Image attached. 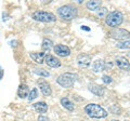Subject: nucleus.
I'll return each instance as SVG.
<instances>
[{
  "label": "nucleus",
  "mask_w": 130,
  "mask_h": 121,
  "mask_svg": "<svg viewBox=\"0 0 130 121\" xmlns=\"http://www.w3.org/2000/svg\"><path fill=\"white\" fill-rule=\"evenodd\" d=\"M85 112L90 117V118H95V119H102L107 117V111L101 107L98 104H88L85 107Z\"/></svg>",
  "instance_id": "f257e3e1"
},
{
  "label": "nucleus",
  "mask_w": 130,
  "mask_h": 121,
  "mask_svg": "<svg viewBox=\"0 0 130 121\" xmlns=\"http://www.w3.org/2000/svg\"><path fill=\"white\" fill-rule=\"evenodd\" d=\"M37 94H38L37 89L34 88V89H32V90L29 92V94H28V100H34L36 97H37Z\"/></svg>",
  "instance_id": "5701e85b"
},
{
  "label": "nucleus",
  "mask_w": 130,
  "mask_h": 121,
  "mask_svg": "<svg viewBox=\"0 0 130 121\" xmlns=\"http://www.w3.org/2000/svg\"><path fill=\"white\" fill-rule=\"evenodd\" d=\"M78 79V75L77 74H72V72H65V74L60 75L58 79H56V82H58L61 87H63L65 89L72 88L75 84V82Z\"/></svg>",
  "instance_id": "7ed1b4c3"
},
{
  "label": "nucleus",
  "mask_w": 130,
  "mask_h": 121,
  "mask_svg": "<svg viewBox=\"0 0 130 121\" xmlns=\"http://www.w3.org/2000/svg\"><path fill=\"white\" fill-rule=\"evenodd\" d=\"M112 121H118V120H112Z\"/></svg>",
  "instance_id": "cd10ccee"
},
{
  "label": "nucleus",
  "mask_w": 130,
  "mask_h": 121,
  "mask_svg": "<svg viewBox=\"0 0 130 121\" xmlns=\"http://www.w3.org/2000/svg\"><path fill=\"white\" fill-rule=\"evenodd\" d=\"M29 94V88L26 84H21L18 89V96L20 98H25Z\"/></svg>",
  "instance_id": "4468645a"
},
{
  "label": "nucleus",
  "mask_w": 130,
  "mask_h": 121,
  "mask_svg": "<svg viewBox=\"0 0 130 121\" xmlns=\"http://www.w3.org/2000/svg\"><path fill=\"white\" fill-rule=\"evenodd\" d=\"M30 57L38 64H42L44 62V57H46V53L43 52H31Z\"/></svg>",
  "instance_id": "ddd939ff"
},
{
  "label": "nucleus",
  "mask_w": 130,
  "mask_h": 121,
  "mask_svg": "<svg viewBox=\"0 0 130 121\" xmlns=\"http://www.w3.org/2000/svg\"><path fill=\"white\" fill-rule=\"evenodd\" d=\"M52 48H53V42L51 41L50 39H43V41H42V50L43 52H49Z\"/></svg>",
  "instance_id": "6ab92c4d"
},
{
  "label": "nucleus",
  "mask_w": 130,
  "mask_h": 121,
  "mask_svg": "<svg viewBox=\"0 0 130 121\" xmlns=\"http://www.w3.org/2000/svg\"><path fill=\"white\" fill-rule=\"evenodd\" d=\"M61 104H62V106L65 108V109H67V110H70V111H73L74 110V103H72L70 99L66 98V97H63L62 99H61Z\"/></svg>",
  "instance_id": "a211bd4d"
},
{
  "label": "nucleus",
  "mask_w": 130,
  "mask_h": 121,
  "mask_svg": "<svg viewBox=\"0 0 130 121\" xmlns=\"http://www.w3.org/2000/svg\"><path fill=\"white\" fill-rule=\"evenodd\" d=\"M89 88V91H91L93 94H95L98 96H103L105 93V89L103 87L99 86V84H95V83H90L88 86Z\"/></svg>",
  "instance_id": "9b49d317"
},
{
  "label": "nucleus",
  "mask_w": 130,
  "mask_h": 121,
  "mask_svg": "<svg viewBox=\"0 0 130 121\" xmlns=\"http://www.w3.org/2000/svg\"><path fill=\"white\" fill-rule=\"evenodd\" d=\"M104 68H105V63H104V61H102V59H96L95 62L92 64V70L94 72L103 71Z\"/></svg>",
  "instance_id": "dca6fc26"
},
{
  "label": "nucleus",
  "mask_w": 130,
  "mask_h": 121,
  "mask_svg": "<svg viewBox=\"0 0 130 121\" xmlns=\"http://www.w3.org/2000/svg\"><path fill=\"white\" fill-rule=\"evenodd\" d=\"M38 121H50V119L47 118V117H44V116H39Z\"/></svg>",
  "instance_id": "a878e982"
},
{
  "label": "nucleus",
  "mask_w": 130,
  "mask_h": 121,
  "mask_svg": "<svg viewBox=\"0 0 130 121\" xmlns=\"http://www.w3.org/2000/svg\"><path fill=\"white\" fill-rule=\"evenodd\" d=\"M39 88H40V91L44 96H50L52 93V90H51V87L50 84L46 81H41L39 82Z\"/></svg>",
  "instance_id": "f8f14e48"
},
{
  "label": "nucleus",
  "mask_w": 130,
  "mask_h": 121,
  "mask_svg": "<svg viewBox=\"0 0 130 121\" xmlns=\"http://www.w3.org/2000/svg\"><path fill=\"white\" fill-rule=\"evenodd\" d=\"M32 18L38 22H43V23H51L56 21V16L51 13V12H46V11H36L32 13Z\"/></svg>",
  "instance_id": "39448f33"
},
{
  "label": "nucleus",
  "mask_w": 130,
  "mask_h": 121,
  "mask_svg": "<svg viewBox=\"0 0 130 121\" xmlns=\"http://www.w3.org/2000/svg\"><path fill=\"white\" fill-rule=\"evenodd\" d=\"M58 14L61 18L64 19V21H72V19L77 17L78 10H77L76 7L72 6V5H65L63 7L59 8Z\"/></svg>",
  "instance_id": "f03ea898"
},
{
  "label": "nucleus",
  "mask_w": 130,
  "mask_h": 121,
  "mask_svg": "<svg viewBox=\"0 0 130 121\" xmlns=\"http://www.w3.org/2000/svg\"><path fill=\"white\" fill-rule=\"evenodd\" d=\"M111 111L114 115H121V109H120L119 106H117V105H113L111 107Z\"/></svg>",
  "instance_id": "b1692460"
},
{
  "label": "nucleus",
  "mask_w": 130,
  "mask_h": 121,
  "mask_svg": "<svg viewBox=\"0 0 130 121\" xmlns=\"http://www.w3.org/2000/svg\"><path fill=\"white\" fill-rule=\"evenodd\" d=\"M106 13H107V9L106 8H104V7H102V8H100V9L98 10L96 15L99 17H106Z\"/></svg>",
  "instance_id": "4be33fe9"
},
{
  "label": "nucleus",
  "mask_w": 130,
  "mask_h": 121,
  "mask_svg": "<svg viewBox=\"0 0 130 121\" xmlns=\"http://www.w3.org/2000/svg\"><path fill=\"white\" fill-rule=\"evenodd\" d=\"M32 107H34V109L37 112H39V114H44V112H47V110H48V105L44 102L35 103L32 105Z\"/></svg>",
  "instance_id": "2eb2a0df"
},
{
  "label": "nucleus",
  "mask_w": 130,
  "mask_h": 121,
  "mask_svg": "<svg viewBox=\"0 0 130 121\" xmlns=\"http://www.w3.org/2000/svg\"><path fill=\"white\" fill-rule=\"evenodd\" d=\"M44 62L48 66H50L52 68H58L61 66V61L59 58H56L55 56L51 55V54H46V57H44Z\"/></svg>",
  "instance_id": "1a4fd4ad"
},
{
  "label": "nucleus",
  "mask_w": 130,
  "mask_h": 121,
  "mask_svg": "<svg viewBox=\"0 0 130 121\" xmlns=\"http://www.w3.org/2000/svg\"><path fill=\"white\" fill-rule=\"evenodd\" d=\"M117 47L119 49H130V40H126L123 42H118L117 43Z\"/></svg>",
  "instance_id": "412c9836"
},
{
  "label": "nucleus",
  "mask_w": 130,
  "mask_h": 121,
  "mask_svg": "<svg viewBox=\"0 0 130 121\" xmlns=\"http://www.w3.org/2000/svg\"><path fill=\"white\" fill-rule=\"evenodd\" d=\"M123 22H124V15L119 11H114L108 15H106V17H105V24L112 28H117L119 25L123 24Z\"/></svg>",
  "instance_id": "20e7f679"
},
{
  "label": "nucleus",
  "mask_w": 130,
  "mask_h": 121,
  "mask_svg": "<svg viewBox=\"0 0 130 121\" xmlns=\"http://www.w3.org/2000/svg\"><path fill=\"white\" fill-rule=\"evenodd\" d=\"M53 50L56 55L61 56V57H65V56H68L71 54V49L67 46H64V44H55L53 47Z\"/></svg>",
  "instance_id": "6e6552de"
},
{
  "label": "nucleus",
  "mask_w": 130,
  "mask_h": 121,
  "mask_svg": "<svg viewBox=\"0 0 130 121\" xmlns=\"http://www.w3.org/2000/svg\"><path fill=\"white\" fill-rule=\"evenodd\" d=\"M101 1H98V0H93V1H88L86 3V6L87 8L90 11H98L101 8Z\"/></svg>",
  "instance_id": "f3484780"
},
{
  "label": "nucleus",
  "mask_w": 130,
  "mask_h": 121,
  "mask_svg": "<svg viewBox=\"0 0 130 121\" xmlns=\"http://www.w3.org/2000/svg\"><path fill=\"white\" fill-rule=\"evenodd\" d=\"M115 65L121 70H125V71L130 70V63H129V61L127 58H124V57L117 58L115 61Z\"/></svg>",
  "instance_id": "9d476101"
},
{
  "label": "nucleus",
  "mask_w": 130,
  "mask_h": 121,
  "mask_svg": "<svg viewBox=\"0 0 130 121\" xmlns=\"http://www.w3.org/2000/svg\"><path fill=\"white\" fill-rule=\"evenodd\" d=\"M102 80H103V82H104V83H112V81H113V79L109 77V76H106V75L103 76V77H102Z\"/></svg>",
  "instance_id": "393cba45"
},
{
  "label": "nucleus",
  "mask_w": 130,
  "mask_h": 121,
  "mask_svg": "<svg viewBox=\"0 0 130 121\" xmlns=\"http://www.w3.org/2000/svg\"><path fill=\"white\" fill-rule=\"evenodd\" d=\"M3 74H5V72H3V70H2L1 66H0V80L2 79V77H3Z\"/></svg>",
  "instance_id": "bb28decb"
},
{
  "label": "nucleus",
  "mask_w": 130,
  "mask_h": 121,
  "mask_svg": "<svg viewBox=\"0 0 130 121\" xmlns=\"http://www.w3.org/2000/svg\"><path fill=\"white\" fill-rule=\"evenodd\" d=\"M77 63L81 68H88L91 65V56L86 53H81L77 56Z\"/></svg>",
  "instance_id": "0eeeda50"
},
{
  "label": "nucleus",
  "mask_w": 130,
  "mask_h": 121,
  "mask_svg": "<svg viewBox=\"0 0 130 121\" xmlns=\"http://www.w3.org/2000/svg\"><path fill=\"white\" fill-rule=\"evenodd\" d=\"M109 37L116 40H128L130 38V31L123 29V28H114V29L109 33Z\"/></svg>",
  "instance_id": "423d86ee"
},
{
  "label": "nucleus",
  "mask_w": 130,
  "mask_h": 121,
  "mask_svg": "<svg viewBox=\"0 0 130 121\" xmlns=\"http://www.w3.org/2000/svg\"><path fill=\"white\" fill-rule=\"evenodd\" d=\"M34 72L36 75H38V76H42V77H49V76H50L49 71H47L46 69H43V68H35Z\"/></svg>",
  "instance_id": "aec40b11"
}]
</instances>
